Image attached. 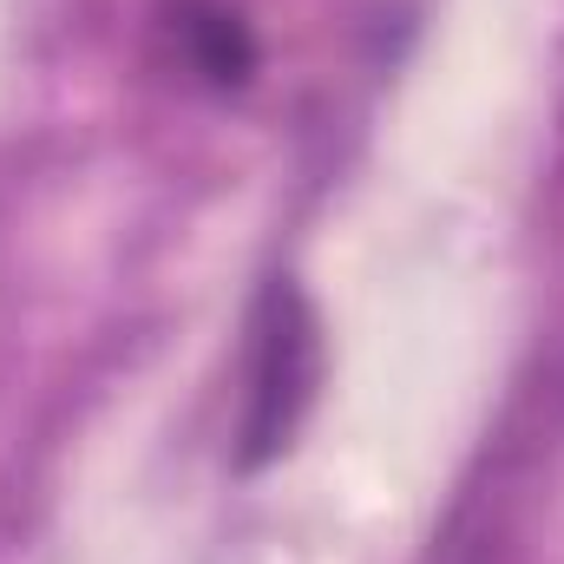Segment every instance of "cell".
<instances>
[{
	"mask_svg": "<svg viewBox=\"0 0 564 564\" xmlns=\"http://www.w3.org/2000/svg\"><path fill=\"white\" fill-rule=\"evenodd\" d=\"M322 315L289 276L263 282L250 308V348H243V408H237V466L263 473L295 446L322 394Z\"/></svg>",
	"mask_w": 564,
	"mask_h": 564,
	"instance_id": "obj_1",
	"label": "cell"
},
{
	"mask_svg": "<svg viewBox=\"0 0 564 564\" xmlns=\"http://www.w3.org/2000/svg\"><path fill=\"white\" fill-rule=\"evenodd\" d=\"M151 40H158V59L184 86L217 93V99L243 93L263 66V40L243 0H158Z\"/></svg>",
	"mask_w": 564,
	"mask_h": 564,
	"instance_id": "obj_2",
	"label": "cell"
}]
</instances>
